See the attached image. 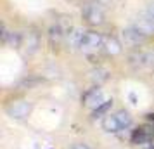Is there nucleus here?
I'll list each match as a JSON object with an SVG mask.
<instances>
[{
    "mask_svg": "<svg viewBox=\"0 0 154 149\" xmlns=\"http://www.w3.org/2000/svg\"><path fill=\"white\" fill-rule=\"evenodd\" d=\"M82 16H83L85 21L88 23V24H92V26H99V24L104 23V11H102L99 2H88V4H85L83 9H82Z\"/></svg>",
    "mask_w": 154,
    "mask_h": 149,
    "instance_id": "obj_1",
    "label": "nucleus"
},
{
    "mask_svg": "<svg viewBox=\"0 0 154 149\" xmlns=\"http://www.w3.org/2000/svg\"><path fill=\"white\" fill-rule=\"evenodd\" d=\"M31 109H33L31 102H29V101H24V99L12 101V102L7 104V107H5L7 114L11 118H14V120H26L29 114H31Z\"/></svg>",
    "mask_w": 154,
    "mask_h": 149,
    "instance_id": "obj_2",
    "label": "nucleus"
},
{
    "mask_svg": "<svg viewBox=\"0 0 154 149\" xmlns=\"http://www.w3.org/2000/svg\"><path fill=\"white\" fill-rule=\"evenodd\" d=\"M104 36L99 31H94V29H88L83 33V38H82V45L80 49L82 50H97L100 47H104Z\"/></svg>",
    "mask_w": 154,
    "mask_h": 149,
    "instance_id": "obj_3",
    "label": "nucleus"
},
{
    "mask_svg": "<svg viewBox=\"0 0 154 149\" xmlns=\"http://www.w3.org/2000/svg\"><path fill=\"white\" fill-rule=\"evenodd\" d=\"M137 70H154V50H140L130 57Z\"/></svg>",
    "mask_w": 154,
    "mask_h": 149,
    "instance_id": "obj_4",
    "label": "nucleus"
},
{
    "mask_svg": "<svg viewBox=\"0 0 154 149\" xmlns=\"http://www.w3.org/2000/svg\"><path fill=\"white\" fill-rule=\"evenodd\" d=\"M123 40H125V43L130 45V47H139V45H142V43L147 40V36L133 24L130 28L123 29Z\"/></svg>",
    "mask_w": 154,
    "mask_h": 149,
    "instance_id": "obj_5",
    "label": "nucleus"
},
{
    "mask_svg": "<svg viewBox=\"0 0 154 149\" xmlns=\"http://www.w3.org/2000/svg\"><path fill=\"white\" fill-rule=\"evenodd\" d=\"M82 101H83L85 106H90V107L95 109L97 106H100V104L104 102V94H102V90H100L99 87H94V88H90L88 92L83 94Z\"/></svg>",
    "mask_w": 154,
    "mask_h": 149,
    "instance_id": "obj_6",
    "label": "nucleus"
},
{
    "mask_svg": "<svg viewBox=\"0 0 154 149\" xmlns=\"http://www.w3.org/2000/svg\"><path fill=\"white\" fill-rule=\"evenodd\" d=\"M135 26H137L146 36H152L154 35V17L149 16L147 12H144V14H140L139 17H137Z\"/></svg>",
    "mask_w": 154,
    "mask_h": 149,
    "instance_id": "obj_7",
    "label": "nucleus"
},
{
    "mask_svg": "<svg viewBox=\"0 0 154 149\" xmlns=\"http://www.w3.org/2000/svg\"><path fill=\"white\" fill-rule=\"evenodd\" d=\"M21 47H24V52H26L28 56L35 54L36 49L40 47V36H38V33H35V31H28V35L23 36V45Z\"/></svg>",
    "mask_w": 154,
    "mask_h": 149,
    "instance_id": "obj_8",
    "label": "nucleus"
},
{
    "mask_svg": "<svg viewBox=\"0 0 154 149\" xmlns=\"http://www.w3.org/2000/svg\"><path fill=\"white\" fill-rule=\"evenodd\" d=\"M102 128L107 134H118L119 130H123L121 125H119L118 118L114 114H106L104 118H102Z\"/></svg>",
    "mask_w": 154,
    "mask_h": 149,
    "instance_id": "obj_9",
    "label": "nucleus"
},
{
    "mask_svg": "<svg viewBox=\"0 0 154 149\" xmlns=\"http://www.w3.org/2000/svg\"><path fill=\"white\" fill-rule=\"evenodd\" d=\"M64 29L61 28V24H54L52 28H50L49 31V40H50V45L56 49V47H59L61 45V42H63V38H64Z\"/></svg>",
    "mask_w": 154,
    "mask_h": 149,
    "instance_id": "obj_10",
    "label": "nucleus"
},
{
    "mask_svg": "<svg viewBox=\"0 0 154 149\" xmlns=\"http://www.w3.org/2000/svg\"><path fill=\"white\" fill-rule=\"evenodd\" d=\"M83 33L85 31H82V29H78V28L68 31V43H69V47H73V49H80Z\"/></svg>",
    "mask_w": 154,
    "mask_h": 149,
    "instance_id": "obj_11",
    "label": "nucleus"
},
{
    "mask_svg": "<svg viewBox=\"0 0 154 149\" xmlns=\"http://www.w3.org/2000/svg\"><path fill=\"white\" fill-rule=\"evenodd\" d=\"M104 49L107 54H111V56H118L119 52H121V43L114 38V36H109V38H106L104 40Z\"/></svg>",
    "mask_w": 154,
    "mask_h": 149,
    "instance_id": "obj_12",
    "label": "nucleus"
},
{
    "mask_svg": "<svg viewBox=\"0 0 154 149\" xmlns=\"http://www.w3.org/2000/svg\"><path fill=\"white\" fill-rule=\"evenodd\" d=\"M114 116L118 118L119 125H121V128H123V130L132 125V114L128 113L126 109H119V111H116V113H114Z\"/></svg>",
    "mask_w": 154,
    "mask_h": 149,
    "instance_id": "obj_13",
    "label": "nucleus"
},
{
    "mask_svg": "<svg viewBox=\"0 0 154 149\" xmlns=\"http://www.w3.org/2000/svg\"><path fill=\"white\" fill-rule=\"evenodd\" d=\"M111 106H112V101L109 99V101H104L100 106H97L94 111H92V116L94 118H100V116H106L107 114V111L111 109Z\"/></svg>",
    "mask_w": 154,
    "mask_h": 149,
    "instance_id": "obj_14",
    "label": "nucleus"
},
{
    "mask_svg": "<svg viewBox=\"0 0 154 149\" xmlns=\"http://www.w3.org/2000/svg\"><path fill=\"white\" fill-rule=\"evenodd\" d=\"M94 80H97V82H104V80H107V71L106 70H97V71H94V76H92Z\"/></svg>",
    "mask_w": 154,
    "mask_h": 149,
    "instance_id": "obj_15",
    "label": "nucleus"
},
{
    "mask_svg": "<svg viewBox=\"0 0 154 149\" xmlns=\"http://www.w3.org/2000/svg\"><path fill=\"white\" fill-rule=\"evenodd\" d=\"M40 80H24L23 82V87H33V85H38Z\"/></svg>",
    "mask_w": 154,
    "mask_h": 149,
    "instance_id": "obj_16",
    "label": "nucleus"
},
{
    "mask_svg": "<svg viewBox=\"0 0 154 149\" xmlns=\"http://www.w3.org/2000/svg\"><path fill=\"white\" fill-rule=\"evenodd\" d=\"M149 16H152L154 17V2H151V4H147V11H146Z\"/></svg>",
    "mask_w": 154,
    "mask_h": 149,
    "instance_id": "obj_17",
    "label": "nucleus"
},
{
    "mask_svg": "<svg viewBox=\"0 0 154 149\" xmlns=\"http://www.w3.org/2000/svg\"><path fill=\"white\" fill-rule=\"evenodd\" d=\"M71 149H90L87 144H73V147Z\"/></svg>",
    "mask_w": 154,
    "mask_h": 149,
    "instance_id": "obj_18",
    "label": "nucleus"
},
{
    "mask_svg": "<svg viewBox=\"0 0 154 149\" xmlns=\"http://www.w3.org/2000/svg\"><path fill=\"white\" fill-rule=\"evenodd\" d=\"M99 4H100V5H102V4H109V2H111V0H97Z\"/></svg>",
    "mask_w": 154,
    "mask_h": 149,
    "instance_id": "obj_19",
    "label": "nucleus"
}]
</instances>
